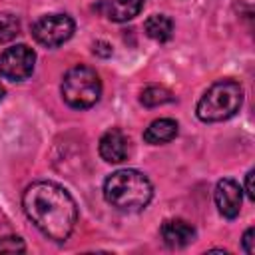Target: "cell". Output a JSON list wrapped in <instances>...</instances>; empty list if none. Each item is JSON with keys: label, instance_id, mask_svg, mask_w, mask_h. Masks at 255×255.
Wrapping results in <instances>:
<instances>
[{"label": "cell", "instance_id": "obj_17", "mask_svg": "<svg viewBox=\"0 0 255 255\" xmlns=\"http://www.w3.org/2000/svg\"><path fill=\"white\" fill-rule=\"evenodd\" d=\"M94 54H100V56H104V58H108V56H112V46L108 44V42H96L94 44Z\"/></svg>", "mask_w": 255, "mask_h": 255}, {"label": "cell", "instance_id": "obj_4", "mask_svg": "<svg viewBox=\"0 0 255 255\" xmlns=\"http://www.w3.org/2000/svg\"><path fill=\"white\" fill-rule=\"evenodd\" d=\"M64 102L74 110L92 108L102 96V80L98 72L90 66H74L70 68L60 86Z\"/></svg>", "mask_w": 255, "mask_h": 255}, {"label": "cell", "instance_id": "obj_3", "mask_svg": "<svg viewBox=\"0 0 255 255\" xmlns=\"http://www.w3.org/2000/svg\"><path fill=\"white\" fill-rule=\"evenodd\" d=\"M243 104V88L233 80H219L205 90L195 114L201 122H223L233 118Z\"/></svg>", "mask_w": 255, "mask_h": 255}, {"label": "cell", "instance_id": "obj_16", "mask_svg": "<svg viewBox=\"0 0 255 255\" xmlns=\"http://www.w3.org/2000/svg\"><path fill=\"white\" fill-rule=\"evenodd\" d=\"M253 233H255L253 227H249V229L243 233V239H241L243 251H245L247 255H253V253H255V247H253V241H255V239H253Z\"/></svg>", "mask_w": 255, "mask_h": 255}, {"label": "cell", "instance_id": "obj_8", "mask_svg": "<svg viewBox=\"0 0 255 255\" xmlns=\"http://www.w3.org/2000/svg\"><path fill=\"white\" fill-rule=\"evenodd\" d=\"M100 155L104 161L108 163H122L124 159H128V153H129V139L128 135L118 129V128H112L108 129L102 137H100Z\"/></svg>", "mask_w": 255, "mask_h": 255}, {"label": "cell", "instance_id": "obj_15", "mask_svg": "<svg viewBox=\"0 0 255 255\" xmlns=\"http://www.w3.org/2000/svg\"><path fill=\"white\" fill-rule=\"evenodd\" d=\"M16 251L18 253L26 251V245L18 235H8L0 239V253H16Z\"/></svg>", "mask_w": 255, "mask_h": 255}, {"label": "cell", "instance_id": "obj_14", "mask_svg": "<svg viewBox=\"0 0 255 255\" xmlns=\"http://www.w3.org/2000/svg\"><path fill=\"white\" fill-rule=\"evenodd\" d=\"M20 32V20L14 14H0V42H10Z\"/></svg>", "mask_w": 255, "mask_h": 255}, {"label": "cell", "instance_id": "obj_13", "mask_svg": "<svg viewBox=\"0 0 255 255\" xmlns=\"http://www.w3.org/2000/svg\"><path fill=\"white\" fill-rule=\"evenodd\" d=\"M139 102L145 106V108H157V106H163V104H169L173 102V96L167 88L163 86H147L143 92H141V98Z\"/></svg>", "mask_w": 255, "mask_h": 255}, {"label": "cell", "instance_id": "obj_6", "mask_svg": "<svg viewBox=\"0 0 255 255\" xmlns=\"http://www.w3.org/2000/svg\"><path fill=\"white\" fill-rule=\"evenodd\" d=\"M36 52L26 44H16L0 54V76L12 82H22L32 76Z\"/></svg>", "mask_w": 255, "mask_h": 255}, {"label": "cell", "instance_id": "obj_18", "mask_svg": "<svg viewBox=\"0 0 255 255\" xmlns=\"http://www.w3.org/2000/svg\"><path fill=\"white\" fill-rule=\"evenodd\" d=\"M253 175H255V171H253V169H251V171H247V175H245V191H247L249 199H255V189H253Z\"/></svg>", "mask_w": 255, "mask_h": 255}, {"label": "cell", "instance_id": "obj_19", "mask_svg": "<svg viewBox=\"0 0 255 255\" xmlns=\"http://www.w3.org/2000/svg\"><path fill=\"white\" fill-rule=\"evenodd\" d=\"M2 98H4V88H2V84H0V102H2Z\"/></svg>", "mask_w": 255, "mask_h": 255}, {"label": "cell", "instance_id": "obj_2", "mask_svg": "<svg viewBox=\"0 0 255 255\" xmlns=\"http://www.w3.org/2000/svg\"><path fill=\"white\" fill-rule=\"evenodd\" d=\"M151 181L137 169H118L104 181L106 201L120 211H139L151 201Z\"/></svg>", "mask_w": 255, "mask_h": 255}, {"label": "cell", "instance_id": "obj_9", "mask_svg": "<svg viewBox=\"0 0 255 255\" xmlns=\"http://www.w3.org/2000/svg\"><path fill=\"white\" fill-rule=\"evenodd\" d=\"M159 233H161L163 243L167 247H173V249L185 247L195 239V229L185 219H167V221H163Z\"/></svg>", "mask_w": 255, "mask_h": 255}, {"label": "cell", "instance_id": "obj_5", "mask_svg": "<svg viewBox=\"0 0 255 255\" xmlns=\"http://www.w3.org/2000/svg\"><path fill=\"white\" fill-rule=\"evenodd\" d=\"M74 28L76 24L68 14H46L34 22L32 36L46 48H58L72 38Z\"/></svg>", "mask_w": 255, "mask_h": 255}, {"label": "cell", "instance_id": "obj_10", "mask_svg": "<svg viewBox=\"0 0 255 255\" xmlns=\"http://www.w3.org/2000/svg\"><path fill=\"white\" fill-rule=\"evenodd\" d=\"M143 8V0H106L96 6L98 12H102L112 22H128L135 18Z\"/></svg>", "mask_w": 255, "mask_h": 255}, {"label": "cell", "instance_id": "obj_12", "mask_svg": "<svg viewBox=\"0 0 255 255\" xmlns=\"http://www.w3.org/2000/svg\"><path fill=\"white\" fill-rule=\"evenodd\" d=\"M143 32L155 42H167L173 34V22L165 14H153L143 22Z\"/></svg>", "mask_w": 255, "mask_h": 255}, {"label": "cell", "instance_id": "obj_1", "mask_svg": "<svg viewBox=\"0 0 255 255\" xmlns=\"http://www.w3.org/2000/svg\"><path fill=\"white\" fill-rule=\"evenodd\" d=\"M22 207L28 219L52 241H66L78 221L74 197L54 181H36L26 187Z\"/></svg>", "mask_w": 255, "mask_h": 255}, {"label": "cell", "instance_id": "obj_11", "mask_svg": "<svg viewBox=\"0 0 255 255\" xmlns=\"http://www.w3.org/2000/svg\"><path fill=\"white\" fill-rule=\"evenodd\" d=\"M177 131H179V126H177L175 120L159 118V120H155L147 126V129L143 131V139H145V143L159 145V143H167V141L175 139Z\"/></svg>", "mask_w": 255, "mask_h": 255}, {"label": "cell", "instance_id": "obj_7", "mask_svg": "<svg viewBox=\"0 0 255 255\" xmlns=\"http://www.w3.org/2000/svg\"><path fill=\"white\" fill-rule=\"evenodd\" d=\"M213 199H215V207L217 211L227 217V219H235L241 211V201H243V193H241V187L235 179H219L217 185H215V193H213Z\"/></svg>", "mask_w": 255, "mask_h": 255}]
</instances>
